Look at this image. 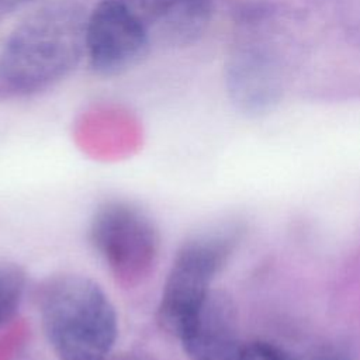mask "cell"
Wrapping results in <instances>:
<instances>
[{"label":"cell","mask_w":360,"mask_h":360,"mask_svg":"<svg viewBox=\"0 0 360 360\" xmlns=\"http://www.w3.org/2000/svg\"><path fill=\"white\" fill-rule=\"evenodd\" d=\"M145 27L152 44L186 46L208 28L211 0H122Z\"/></svg>","instance_id":"cell-7"},{"label":"cell","mask_w":360,"mask_h":360,"mask_svg":"<svg viewBox=\"0 0 360 360\" xmlns=\"http://www.w3.org/2000/svg\"><path fill=\"white\" fill-rule=\"evenodd\" d=\"M152 41L122 0H101L87 14L86 55L101 76H117L136 66Z\"/></svg>","instance_id":"cell-5"},{"label":"cell","mask_w":360,"mask_h":360,"mask_svg":"<svg viewBox=\"0 0 360 360\" xmlns=\"http://www.w3.org/2000/svg\"><path fill=\"white\" fill-rule=\"evenodd\" d=\"M32 0H0V8L3 10H11L15 7H20L25 3H30Z\"/></svg>","instance_id":"cell-12"},{"label":"cell","mask_w":360,"mask_h":360,"mask_svg":"<svg viewBox=\"0 0 360 360\" xmlns=\"http://www.w3.org/2000/svg\"><path fill=\"white\" fill-rule=\"evenodd\" d=\"M314 360H350V359L343 350L338 347H325L314 357Z\"/></svg>","instance_id":"cell-11"},{"label":"cell","mask_w":360,"mask_h":360,"mask_svg":"<svg viewBox=\"0 0 360 360\" xmlns=\"http://www.w3.org/2000/svg\"><path fill=\"white\" fill-rule=\"evenodd\" d=\"M225 82L232 103L248 114H260L271 108L280 97L276 68L256 51H236L228 60Z\"/></svg>","instance_id":"cell-8"},{"label":"cell","mask_w":360,"mask_h":360,"mask_svg":"<svg viewBox=\"0 0 360 360\" xmlns=\"http://www.w3.org/2000/svg\"><path fill=\"white\" fill-rule=\"evenodd\" d=\"M89 240L111 277L124 288L143 284L159 260L160 232L156 222L127 200H105L94 210Z\"/></svg>","instance_id":"cell-4"},{"label":"cell","mask_w":360,"mask_h":360,"mask_svg":"<svg viewBox=\"0 0 360 360\" xmlns=\"http://www.w3.org/2000/svg\"><path fill=\"white\" fill-rule=\"evenodd\" d=\"M177 339L190 360H240L243 343L232 298L212 290Z\"/></svg>","instance_id":"cell-6"},{"label":"cell","mask_w":360,"mask_h":360,"mask_svg":"<svg viewBox=\"0 0 360 360\" xmlns=\"http://www.w3.org/2000/svg\"><path fill=\"white\" fill-rule=\"evenodd\" d=\"M27 276L15 263H0V326L10 321L17 312L24 292Z\"/></svg>","instance_id":"cell-9"},{"label":"cell","mask_w":360,"mask_h":360,"mask_svg":"<svg viewBox=\"0 0 360 360\" xmlns=\"http://www.w3.org/2000/svg\"><path fill=\"white\" fill-rule=\"evenodd\" d=\"M87 14L55 1L27 17L0 52V84L15 94L45 90L66 77L86 53Z\"/></svg>","instance_id":"cell-1"},{"label":"cell","mask_w":360,"mask_h":360,"mask_svg":"<svg viewBox=\"0 0 360 360\" xmlns=\"http://www.w3.org/2000/svg\"><path fill=\"white\" fill-rule=\"evenodd\" d=\"M240 360H298L285 349L267 342L250 340L242 345Z\"/></svg>","instance_id":"cell-10"},{"label":"cell","mask_w":360,"mask_h":360,"mask_svg":"<svg viewBox=\"0 0 360 360\" xmlns=\"http://www.w3.org/2000/svg\"><path fill=\"white\" fill-rule=\"evenodd\" d=\"M44 336L59 360H108L118 339L117 309L93 278L62 273L37 292Z\"/></svg>","instance_id":"cell-2"},{"label":"cell","mask_w":360,"mask_h":360,"mask_svg":"<svg viewBox=\"0 0 360 360\" xmlns=\"http://www.w3.org/2000/svg\"><path fill=\"white\" fill-rule=\"evenodd\" d=\"M239 239L240 229L225 225L198 232L181 243L172 260L156 308V321L162 330L176 339L180 336L212 291V281L229 262Z\"/></svg>","instance_id":"cell-3"},{"label":"cell","mask_w":360,"mask_h":360,"mask_svg":"<svg viewBox=\"0 0 360 360\" xmlns=\"http://www.w3.org/2000/svg\"><path fill=\"white\" fill-rule=\"evenodd\" d=\"M117 360H142V359H138V357H120Z\"/></svg>","instance_id":"cell-13"}]
</instances>
